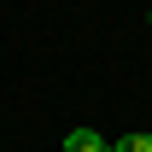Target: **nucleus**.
Returning <instances> with one entry per match:
<instances>
[{
  "label": "nucleus",
  "mask_w": 152,
  "mask_h": 152,
  "mask_svg": "<svg viewBox=\"0 0 152 152\" xmlns=\"http://www.w3.org/2000/svg\"><path fill=\"white\" fill-rule=\"evenodd\" d=\"M64 152H105V134L99 129H70L64 134Z\"/></svg>",
  "instance_id": "obj_1"
},
{
  "label": "nucleus",
  "mask_w": 152,
  "mask_h": 152,
  "mask_svg": "<svg viewBox=\"0 0 152 152\" xmlns=\"http://www.w3.org/2000/svg\"><path fill=\"white\" fill-rule=\"evenodd\" d=\"M123 152H152V134H129V140H123Z\"/></svg>",
  "instance_id": "obj_2"
},
{
  "label": "nucleus",
  "mask_w": 152,
  "mask_h": 152,
  "mask_svg": "<svg viewBox=\"0 0 152 152\" xmlns=\"http://www.w3.org/2000/svg\"><path fill=\"white\" fill-rule=\"evenodd\" d=\"M105 152H123V146H111V140H105Z\"/></svg>",
  "instance_id": "obj_3"
},
{
  "label": "nucleus",
  "mask_w": 152,
  "mask_h": 152,
  "mask_svg": "<svg viewBox=\"0 0 152 152\" xmlns=\"http://www.w3.org/2000/svg\"><path fill=\"white\" fill-rule=\"evenodd\" d=\"M146 23H152V12H146Z\"/></svg>",
  "instance_id": "obj_4"
}]
</instances>
